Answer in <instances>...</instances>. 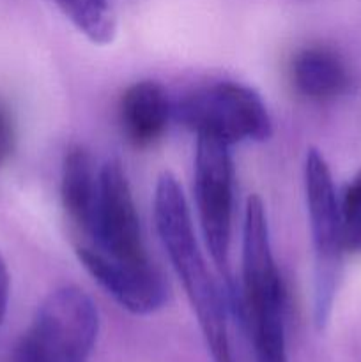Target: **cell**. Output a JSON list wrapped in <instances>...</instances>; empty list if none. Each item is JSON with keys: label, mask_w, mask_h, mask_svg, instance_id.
I'll return each mask as SVG.
<instances>
[{"label": "cell", "mask_w": 361, "mask_h": 362, "mask_svg": "<svg viewBox=\"0 0 361 362\" xmlns=\"http://www.w3.org/2000/svg\"><path fill=\"white\" fill-rule=\"evenodd\" d=\"M154 221L172 269L183 283L184 292L197 315L212 361L234 362L225 297L198 246L183 189L176 177L168 172L161 173L156 184Z\"/></svg>", "instance_id": "obj_1"}, {"label": "cell", "mask_w": 361, "mask_h": 362, "mask_svg": "<svg viewBox=\"0 0 361 362\" xmlns=\"http://www.w3.org/2000/svg\"><path fill=\"white\" fill-rule=\"evenodd\" d=\"M241 315L257 362H289L285 290L273 257L264 202L251 194L244 209L241 258Z\"/></svg>", "instance_id": "obj_2"}, {"label": "cell", "mask_w": 361, "mask_h": 362, "mask_svg": "<svg viewBox=\"0 0 361 362\" xmlns=\"http://www.w3.org/2000/svg\"><path fill=\"white\" fill-rule=\"evenodd\" d=\"M99 332L98 308L78 286H60L39 306L9 362H87Z\"/></svg>", "instance_id": "obj_3"}, {"label": "cell", "mask_w": 361, "mask_h": 362, "mask_svg": "<svg viewBox=\"0 0 361 362\" xmlns=\"http://www.w3.org/2000/svg\"><path fill=\"white\" fill-rule=\"evenodd\" d=\"M172 117L197 138L225 145L262 141L271 136L273 122L260 95L250 87L222 81L202 87L176 103Z\"/></svg>", "instance_id": "obj_4"}, {"label": "cell", "mask_w": 361, "mask_h": 362, "mask_svg": "<svg viewBox=\"0 0 361 362\" xmlns=\"http://www.w3.org/2000/svg\"><path fill=\"white\" fill-rule=\"evenodd\" d=\"M304 194L315 255L314 318L317 327L324 329L338 288L343 244L331 172L324 156L315 148H310L304 158Z\"/></svg>", "instance_id": "obj_5"}, {"label": "cell", "mask_w": 361, "mask_h": 362, "mask_svg": "<svg viewBox=\"0 0 361 362\" xmlns=\"http://www.w3.org/2000/svg\"><path fill=\"white\" fill-rule=\"evenodd\" d=\"M229 145L197 138L195 202L205 247L219 271H229L234 216V166Z\"/></svg>", "instance_id": "obj_6"}, {"label": "cell", "mask_w": 361, "mask_h": 362, "mask_svg": "<svg viewBox=\"0 0 361 362\" xmlns=\"http://www.w3.org/2000/svg\"><path fill=\"white\" fill-rule=\"evenodd\" d=\"M84 244L115 260L133 264L151 260L142 239L133 193L119 159H108L99 168L94 218Z\"/></svg>", "instance_id": "obj_7"}, {"label": "cell", "mask_w": 361, "mask_h": 362, "mask_svg": "<svg viewBox=\"0 0 361 362\" xmlns=\"http://www.w3.org/2000/svg\"><path fill=\"white\" fill-rule=\"evenodd\" d=\"M76 255L85 271L130 313L151 315L165 304V281L151 260L140 264L115 260L92 250L87 244H80Z\"/></svg>", "instance_id": "obj_8"}, {"label": "cell", "mask_w": 361, "mask_h": 362, "mask_svg": "<svg viewBox=\"0 0 361 362\" xmlns=\"http://www.w3.org/2000/svg\"><path fill=\"white\" fill-rule=\"evenodd\" d=\"M168 94L158 81H137L120 98L119 119L124 136L133 147L154 145L166 131L172 117Z\"/></svg>", "instance_id": "obj_9"}, {"label": "cell", "mask_w": 361, "mask_h": 362, "mask_svg": "<svg viewBox=\"0 0 361 362\" xmlns=\"http://www.w3.org/2000/svg\"><path fill=\"white\" fill-rule=\"evenodd\" d=\"M294 88L315 103H329L343 95L350 85L349 69L342 57L326 46H308L290 64Z\"/></svg>", "instance_id": "obj_10"}, {"label": "cell", "mask_w": 361, "mask_h": 362, "mask_svg": "<svg viewBox=\"0 0 361 362\" xmlns=\"http://www.w3.org/2000/svg\"><path fill=\"white\" fill-rule=\"evenodd\" d=\"M98 189L99 170L91 152L81 145H74L64 156L60 198L67 218L84 237L91 230Z\"/></svg>", "instance_id": "obj_11"}, {"label": "cell", "mask_w": 361, "mask_h": 362, "mask_svg": "<svg viewBox=\"0 0 361 362\" xmlns=\"http://www.w3.org/2000/svg\"><path fill=\"white\" fill-rule=\"evenodd\" d=\"M71 23L96 45H108L115 37V14L110 0H55Z\"/></svg>", "instance_id": "obj_12"}, {"label": "cell", "mask_w": 361, "mask_h": 362, "mask_svg": "<svg viewBox=\"0 0 361 362\" xmlns=\"http://www.w3.org/2000/svg\"><path fill=\"white\" fill-rule=\"evenodd\" d=\"M338 205L343 251L361 253V170L347 184Z\"/></svg>", "instance_id": "obj_13"}, {"label": "cell", "mask_w": 361, "mask_h": 362, "mask_svg": "<svg viewBox=\"0 0 361 362\" xmlns=\"http://www.w3.org/2000/svg\"><path fill=\"white\" fill-rule=\"evenodd\" d=\"M16 148V127L11 110L0 99V168L9 163Z\"/></svg>", "instance_id": "obj_14"}, {"label": "cell", "mask_w": 361, "mask_h": 362, "mask_svg": "<svg viewBox=\"0 0 361 362\" xmlns=\"http://www.w3.org/2000/svg\"><path fill=\"white\" fill-rule=\"evenodd\" d=\"M7 300H9V272H7L6 262L0 257V325L6 318Z\"/></svg>", "instance_id": "obj_15"}]
</instances>
